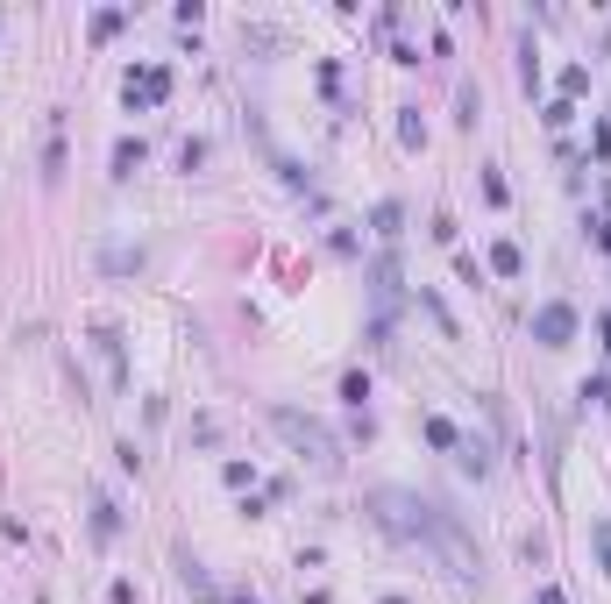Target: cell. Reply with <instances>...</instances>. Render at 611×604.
Returning a JSON list of instances; mask_svg holds the SVG:
<instances>
[{
  "label": "cell",
  "instance_id": "obj_19",
  "mask_svg": "<svg viewBox=\"0 0 611 604\" xmlns=\"http://www.w3.org/2000/svg\"><path fill=\"white\" fill-rule=\"evenodd\" d=\"M598 334H605V349H611V313H605V320H598Z\"/></svg>",
  "mask_w": 611,
  "mask_h": 604
},
{
  "label": "cell",
  "instance_id": "obj_13",
  "mask_svg": "<svg viewBox=\"0 0 611 604\" xmlns=\"http://www.w3.org/2000/svg\"><path fill=\"white\" fill-rule=\"evenodd\" d=\"M590 548H598V562H605V576H611V519H590Z\"/></svg>",
  "mask_w": 611,
  "mask_h": 604
},
{
  "label": "cell",
  "instance_id": "obj_4",
  "mask_svg": "<svg viewBox=\"0 0 611 604\" xmlns=\"http://www.w3.org/2000/svg\"><path fill=\"white\" fill-rule=\"evenodd\" d=\"M171 100V65H142V72H128V107H157Z\"/></svg>",
  "mask_w": 611,
  "mask_h": 604
},
{
  "label": "cell",
  "instance_id": "obj_3",
  "mask_svg": "<svg viewBox=\"0 0 611 604\" xmlns=\"http://www.w3.org/2000/svg\"><path fill=\"white\" fill-rule=\"evenodd\" d=\"M526 327H533V341H540V349H569V341H576V327H583V313H576L569 299H547V306H533V320H526Z\"/></svg>",
  "mask_w": 611,
  "mask_h": 604
},
{
  "label": "cell",
  "instance_id": "obj_5",
  "mask_svg": "<svg viewBox=\"0 0 611 604\" xmlns=\"http://www.w3.org/2000/svg\"><path fill=\"white\" fill-rule=\"evenodd\" d=\"M142 164H150V142H142V135H121V142H114V178H135Z\"/></svg>",
  "mask_w": 611,
  "mask_h": 604
},
{
  "label": "cell",
  "instance_id": "obj_16",
  "mask_svg": "<svg viewBox=\"0 0 611 604\" xmlns=\"http://www.w3.org/2000/svg\"><path fill=\"white\" fill-rule=\"evenodd\" d=\"M583 86H590V72H583V65H569V72H562V100H576Z\"/></svg>",
  "mask_w": 611,
  "mask_h": 604
},
{
  "label": "cell",
  "instance_id": "obj_14",
  "mask_svg": "<svg viewBox=\"0 0 611 604\" xmlns=\"http://www.w3.org/2000/svg\"><path fill=\"white\" fill-rule=\"evenodd\" d=\"M341 399L363 412V399H370V377H363V370H349V377H341Z\"/></svg>",
  "mask_w": 611,
  "mask_h": 604
},
{
  "label": "cell",
  "instance_id": "obj_12",
  "mask_svg": "<svg viewBox=\"0 0 611 604\" xmlns=\"http://www.w3.org/2000/svg\"><path fill=\"white\" fill-rule=\"evenodd\" d=\"M426 441H434V448H462V434H455V419H441V412L426 419Z\"/></svg>",
  "mask_w": 611,
  "mask_h": 604
},
{
  "label": "cell",
  "instance_id": "obj_15",
  "mask_svg": "<svg viewBox=\"0 0 611 604\" xmlns=\"http://www.w3.org/2000/svg\"><path fill=\"white\" fill-rule=\"evenodd\" d=\"M121 22H128V14H121V7H100V14H93V36H100V43H107V36H114V29H121Z\"/></svg>",
  "mask_w": 611,
  "mask_h": 604
},
{
  "label": "cell",
  "instance_id": "obj_1",
  "mask_svg": "<svg viewBox=\"0 0 611 604\" xmlns=\"http://www.w3.org/2000/svg\"><path fill=\"white\" fill-rule=\"evenodd\" d=\"M370 519H377L392 540H419V548H434V555L448 562V576H455V583H477V576H484V562H477V548H469L462 519H455L441 498L406 491V484H384V491H370Z\"/></svg>",
  "mask_w": 611,
  "mask_h": 604
},
{
  "label": "cell",
  "instance_id": "obj_17",
  "mask_svg": "<svg viewBox=\"0 0 611 604\" xmlns=\"http://www.w3.org/2000/svg\"><path fill=\"white\" fill-rule=\"evenodd\" d=\"M590 242H598V249L611 256V213H605V220H590Z\"/></svg>",
  "mask_w": 611,
  "mask_h": 604
},
{
  "label": "cell",
  "instance_id": "obj_8",
  "mask_svg": "<svg viewBox=\"0 0 611 604\" xmlns=\"http://www.w3.org/2000/svg\"><path fill=\"white\" fill-rule=\"evenodd\" d=\"M114 533H121V505L93 498V540H114Z\"/></svg>",
  "mask_w": 611,
  "mask_h": 604
},
{
  "label": "cell",
  "instance_id": "obj_9",
  "mask_svg": "<svg viewBox=\"0 0 611 604\" xmlns=\"http://www.w3.org/2000/svg\"><path fill=\"white\" fill-rule=\"evenodd\" d=\"M491 271H498V278H519V271H526V256H519V242H498V249H491Z\"/></svg>",
  "mask_w": 611,
  "mask_h": 604
},
{
  "label": "cell",
  "instance_id": "obj_2",
  "mask_svg": "<svg viewBox=\"0 0 611 604\" xmlns=\"http://www.w3.org/2000/svg\"><path fill=\"white\" fill-rule=\"evenodd\" d=\"M271 427L299 448V462H313L320 477H341V441H334L313 412H299V405H271Z\"/></svg>",
  "mask_w": 611,
  "mask_h": 604
},
{
  "label": "cell",
  "instance_id": "obj_18",
  "mask_svg": "<svg viewBox=\"0 0 611 604\" xmlns=\"http://www.w3.org/2000/svg\"><path fill=\"white\" fill-rule=\"evenodd\" d=\"M533 604H569V598H562V591H555V583H547V591H540V598H533Z\"/></svg>",
  "mask_w": 611,
  "mask_h": 604
},
{
  "label": "cell",
  "instance_id": "obj_10",
  "mask_svg": "<svg viewBox=\"0 0 611 604\" xmlns=\"http://www.w3.org/2000/svg\"><path fill=\"white\" fill-rule=\"evenodd\" d=\"M399 142H406V150H419V142H426V121H419V107H399Z\"/></svg>",
  "mask_w": 611,
  "mask_h": 604
},
{
  "label": "cell",
  "instance_id": "obj_6",
  "mask_svg": "<svg viewBox=\"0 0 611 604\" xmlns=\"http://www.w3.org/2000/svg\"><path fill=\"white\" fill-rule=\"evenodd\" d=\"M370 228H377L384 242H399V235H406V206H399V200H384L377 213H370Z\"/></svg>",
  "mask_w": 611,
  "mask_h": 604
},
{
  "label": "cell",
  "instance_id": "obj_7",
  "mask_svg": "<svg viewBox=\"0 0 611 604\" xmlns=\"http://www.w3.org/2000/svg\"><path fill=\"white\" fill-rule=\"evenodd\" d=\"M455 462H462V477H491V448H484V441H462Z\"/></svg>",
  "mask_w": 611,
  "mask_h": 604
},
{
  "label": "cell",
  "instance_id": "obj_11",
  "mask_svg": "<svg viewBox=\"0 0 611 604\" xmlns=\"http://www.w3.org/2000/svg\"><path fill=\"white\" fill-rule=\"evenodd\" d=\"M93 341H100V356H107V370H114V384H121V327H100Z\"/></svg>",
  "mask_w": 611,
  "mask_h": 604
}]
</instances>
